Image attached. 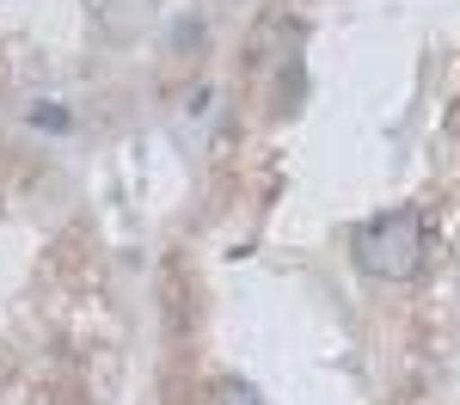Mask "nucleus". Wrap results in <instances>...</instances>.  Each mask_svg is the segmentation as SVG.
Returning <instances> with one entry per match:
<instances>
[{"label":"nucleus","instance_id":"f257e3e1","mask_svg":"<svg viewBox=\"0 0 460 405\" xmlns=\"http://www.w3.org/2000/svg\"><path fill=\"white\" fill-rule=\"evenodd\" d=\"M350 246H356V264H362L368 277L405 283V277L424 264V216H418V209H387V216L362 221Z\"/></svg>","mask_w":460,"mask_h":405},{"label":"nucleus","instance_id":"f03ea898","mask_svg":"<svg viewBox=\"0 0 460 405\" xmlns=\"http://www.w3.org/2000/svg\"><path fill=\"white\" fill-rule=\"evenodd\" d=\"M215 405H258V393H252L246 381H221L215 387Z\"/></svg>","mask_w":460,"mask_h":405},{"label":"nucleus","instance_id":"7ed1b4c3","mask_svg":"<svg viewBox=\"0 0 460 405\" xmlns=\"http://www.w3.org/2000/svg\"><path fill=\"white\" fill-rule=\"evenodd\" d=\"M31 123H37V129H68V110H56V105H37V110H31Z\"/></svg>","mask_w":460,"mask_h":405}]
</instances>
